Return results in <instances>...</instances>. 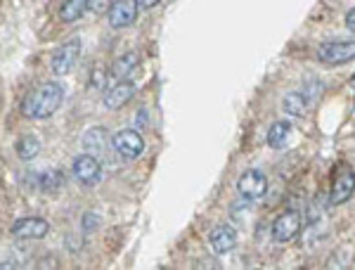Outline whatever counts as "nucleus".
Wrapping results in <instances>:
<instances>
[{
  "instance_id": "nucleus-17",
  "label": "nucleus",
  "mask_w": 355,
  "mask_h": 270,
  "mask_svg": "<svg viewBox=\"0 0 355 270\" xmlns=\"http://www.w3.org/2000/svg\"><path fill=\"white\" fill-rule=\"evenodd\" d=\"M289 133H291V124L289 121H275L272 128L268 130V145L279 149L284 142H287Z\"/></svg>"
},
{
  "instance_id": "nucleus-18",
  "label": "nucleus",
  "mask_w": 355,
  "mask_h": 270,
  "mask_svg": "<svg viewBox=\"0 0 355 270\" xmlns=\"http://www.w3.org/2000/svg\"><path fill=\"white\" fill-rule=\"evenodd\" d=\"M284 112L291 117H306L308 112V100L303 93H289L284 97Z\"/></svg>"
},
{
  "instance_id": "nucleus-12",
  "label": "nucleus",
  "mask_w": 355,
  "mask_h": 270,
  "mask_svg": "<svg viewBox=\"0 0 355 270\" xmlns=\"http://www.w3.org/2000/svg\"><path fill=\"white\" fill-rule=\"evenodd\" d=\"M133 95H135L133 83L119 81L116 85H112V88L107 90L105 97H102V102H105L107 109H121L123 105H128V102L133 100Z\"/></svg>"
},
{
  "instance_id": "nucleus-19",
  "label": "nucleus",
  "mask_w": 355,
  "mask_h": 270,
  "mask_svg": "<svg viewBox=\"0 0 355 270\" xmlns=\"http://www.w3.org/2000/svg\"><path fill=\"white\" fill-rule=\"evenodd\" d=\"M114 0H88V10L93 15H110Z\"/></svg>"
},
{
  "instance_id": "nucleus-8",
  "label": "nucleus",
  "mask_w": 355,
  "mask_h": 270,
  "mask_svg": "<svg viewBox=\"0 0 355 270\" xmlns=\"http://www.w3.org/2000/svg\"><path fill=\"white\" fill-rule=\"evenodd\" d=\"M237 189L244 199H261L268 192V178L261 171H246L237 180Z\"/></svg>"
},
{
  "instance_id": "nucleus-22",
  "label": "nucleus",
  "mask_w": 355,
  "mask_h": 270,
  "mask_svg": "<svg viewBox=\"0 0 355 270\" xmlns=\"http://www.w3.org/2000/svg\"><path fill=\"white\" fill-rule=\"evenodd\" d=\"M346 26H348V31L355 33V8L346 15Z\"/></svg>"
},
{
  "instance_id": "nucleus-1",
  "label": "nucleus",
  "mask_w": 355,
  "mask_h": 270,
  "mask_svg": "<svg viewBox=\"0 0 355 270\" xmlns=\"http://www.w3.org/2000/svg\"><path fill=\"white\" fill-rule=\"evenodd\" d=\"M62 100H64V88L60 83H41L38 88H33L24 100H21V112H24L26 119H36V121H43V119H50L53 114L60 109Z\"/></svg>"
},
{
  "instance_id": "nucleus-6",
  "label": "nucleus",
  "mask_w": 355,
  "mask_h": 270,
  "mask_svg": "<svg viewBox=\"0 0 355 270\" xmlns=\"http://www.w3.org/2000/svg\"><path fill=\"white\" fill-rule=\"evenodd\" d=\"M355 192V174L348 166H341L339 174L334 176V183H331V194H329V202L334 206L346 204L348 199L353 197Z\"/></svg>"
},
{
  "instance_id": "nucleus-13",
  "label": "nucleus",
  "mask_w": 355,
  "mask_h": 270,
  "mask_svg": "<svg viewBox=\"0 0 355 270\" xmlns=\"http://www.w3.org/2000/svg\"><path fill=\"white\" fill-rule=\"evenodd\" d=\"M17 157L21 159V162H31V159L38 157V152H41V140H38L36 135H24L17 140Z\"/></svg>"
},
{
  "instance_id": "nucleus-24",
  "label": "nucleus",
  "mask_w": 355,
  "mask_h": 270,
  "mask_svg": "<svg viewBox=\"0 0 355 270\" xmlns=\"http://www.w3.org/2000/svg\"><path fill=\"white\" fill-rule=\"evenodd\" d=\"M351 85H353V88H355V74H353V78H351Z\"/></svg>"
},
{
  "instance_id": "nucleus-14",
  "label": "nucleus",
  "mask_w": 355,
  "mask_h": 270,
  "mask_svg": "<svg viewBox=\"0 0 355 270\" xmlns=\"http://www.w3.org/2000/svg\"><path fill=\"white\" fill-rule=\"evenodd\" d=\"M137 62H140V60H137V55H135V53H128V55L119 57V60L114 62L110 76H112V78H116V81H123L125 76H130V74L135 71Z\"/></svg>"
},
{
  "instance_id": "nucleus-20",
  "label": "nucleus",
  "mask_w": 355,
  "mask_h": 270,
  "mask_svg": "<svg viewBox=\"0 0 355 270\" xmlns=\"http://www.w3.org/2000/svg\"><path fill=\"white\" fill-rule=\"evenodd\" d=\"M107 76H110V71H107L102 65H95V78L90 81V85H93V88H102V83H105Z\"/></svg>"
},
{
  "instance_id": "nucleus-3",
  "label": "nucleus",
  "mask_w": 355,
  "mask_h": 270,
  "mask_svg": "<svg viewBox=\"0 0 355 270\" xmlns=\"http://www.w3.org/2000/svg\"><path fill=\"white\" fill-rule=\"evenodd\" d=\"M78 55H81V41H78V38H71V41L62 43L60 48L55 50L53 57H50V67H53L55 74L67 76V74L76 67Z\"/></svg>"
},
{
  "instance_id": "nucleus-11",
  "label": "nucleus",
  "mask_w": 355,
  "mask_h": 270,
  "mask_svg": "<svg viewBox=\"0 0 355 270\" xmlns=\"http://www.w3.org/2000/svg\"><path fill=\"white\" fill-rule=\"evenodd\" d=\"M211 249H214V254H230V251L237 246V233H234V228L230 226H218L211 233V239H209Z\"/></svg>"
},
{
  "instance_id": "nucleus-9",
  "label": "nucleus",
  "mask_w": 355,
  "mask_h": 270,
  "mask_svg": "<svg viewBox=\"0 0 355 270\" xmlns=\"http://www.w3.org/2000/svg\"><path fill=\"white\" fill-rule=\"evenodd\" d=\"M137 0H114L110 10V24L112 28H125L135 22L137 17Z\"/></svg>"
},
{
  "instance_id": "nucleus-16",
  "label": "nucleus",
  "mask_w": 355,
  "mask_h": 270,
  "mask_svg": "<svg viewBox=\"0 0 355 270\" xmlns=\"http://www.w3.org/2000/svg\"><path fill=\"white\" fill-rule=\"evenodd\" d=\"M85 10H88V0H64L60 8V17L64 22H76L81 19Z\"/></svg>"
},
{
  "instance_id": "nucleus-4",
  "label": "nucleus",
  "mask_w": 355,
  "mask_h": 270,
  "mask_svg": "<svg viewBox=\"0 0 355 270\" xmlns=\"http://www.w3.org/2000/svg\"><path fill=\"white\" fill-rule=\"evenodd\" d=\"M301 228H303V218L299 211H284L272 223V239L279 244L291 242L301 233Z\"/></svg>"
},
{
  "instance_id": "nucleus-21",
  "label": "nucleus",
  "mask_w": 355,
  "mask_h": 270,
  "mask_svg": "<svg viewBox=\"0 0 355 270\" xmlns=\"http://www.w3.org/2000/svg\"><path fill=\"white\" fill-rule=\"evenodd\" d=\"M60 183H62V174H57V171H55V174H45L43 176V187H57V185H60Z\"/></svg>"
},
{
  "instance_id": "nucleus-23",
  "label": "nucleus",
  "mask_w": 355,
  "mask_h": 270,
  "mask_svg": "<svg viewBox=\"0 0 355 270\" xmlns=\"http://www.w3.org/2000/svg\"><path fill=\"white\" fill-rule=\"evenodd\" d=\"M137 5L145 8V10H150V8H154V5H159V0H137Z\"/></svg>"
},
{
  "instance_id": "nucleus-15",
  "label": "nucleus",
  "mask_w": 355,
  "mask_h": 270,
  "mask_svg": "<svg viewBox=\"0 0 355 270\" xmlns=\"http://www.w3.org/2000/svg\"><path fill=\"white\" fill-rule=\"evenodd\" d=\"M83 147L88 149V154H93V157H97V154H102V149L107 147V135L102 128H90L88 133L83 135Z\"/></svg>"
},
{
  "instance_id": "nucleus-5",
  "label": "nucleus",
  "mask_w": 355,
  "mask_h": 270,
  "mask_svg": "<svg viewBox=\"0 0 355 270\" xmlns=\"http://www.w3.org/2000/svg\"><path fill=\"white\" fill-rule=\"evenodd\" d=\"M112 145L123 159H137L142 154V149H145V140H142V135L137 133V130L125 128L114 135Z\"/></svg>"
},
{
  "instance_id": "nucleus-10",
  "label": "nucleus",
  "mask_w": 355,
  "mask_h": 270,
  "mask_svg": "<svg viewBox=\"0 0 355 270\" xmlns=\"http://www.w3.org/2000/svg\"><path fill=\"white\" fill-rule=\"evenodd\" d=\"M71 174L83 185H93V183H97V178H100V162H97V157H93V154H81V157L73 159Z\"/></svg>"
},
{
  "instance_id": "nucleus-2",
  "label": "nucleus",
  "mask_w": 355,
  "mask_h": 270,
  "mask_svg": "<svg viewBox=\"0 0 355 270\" xmlns=\"http://www.w3.org/2000/svg\"><path fill=\"white\" fill-rule=\"evenodd\" d=\"M318 60L331 67L348 65V62L355 60V41H334V43L320 45Z\"/></svg>"
},
{
  "instance_id": "nucleus-7",
  "label": "nucleus",
  "mask_w": 355,
  "mask_h": 270,
  "mask_svg": "<svg viewBox=\"0 0 355 270\" xmlns=\"http://www.w3.org/2000/svg\"><path fill=\"white\" fill-rule=\"evenodd\" d=\"M10 233L19 239H41L50 233V226H48L45 218L28 216V218H19V221H15L12 228H10Z\"/></svg>"
}]
</instances>
